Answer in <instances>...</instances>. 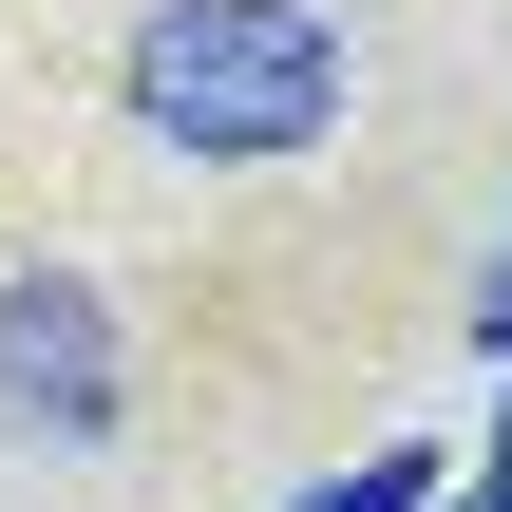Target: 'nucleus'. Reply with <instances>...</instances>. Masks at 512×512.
Segmentation results:
<instances>
[{
    "label": "nucleus",
    "mask_w": 512,
    "mask_h": 512,
    "mask_svg": "<svg viewBox=\"0 0 512 512\" xmlns=\"http://www.w3.org/2000/svg\"><path fill=\"white\" fill-rule=\"evenodd\" d=\"M114 95L190 171H285V152L342 133V19L323 0H152L133 57H114Z\"/></svg>",
    "instance_id": "obj_1"
},
{
    "label": "nucleus",
    "mask_w": 512,
    "mask_h": 512,
    "mask_svg": "<svg viewBox=\"0 0 512 512\" xmlns=\"http://www.w3.org/2000/svg\"><path fill=\"white\" fill-rule=\"evenodd\" d=\"M285 512H437V456H342L323 494H285Z\"/></svg>",
    "instance_id": "obj_3"
},
{
    "label": "nucleus",
    "mask_w": 512,
    "mask_h": 512,
    "mask_svg": "<svg viewBox=\"0 0 512 512\" xmlns=\"http://www.w3.org/2000/svg\"><path fill=\"white\" fill-rule=\"evenodd\" d=\"M475 361H512V247H494V304H475Z\"/></svg>",
    "instance_id": "obj_4"
},
{
    "label": "nucleus",
    "mask_w": 512,
    "mask_h": 512,
    "mask_svg": "<svg viewBox=\"0 0 512 512\" xmlns=\"http://www.w3.org/2000/svg\"><path fill=\"white\" fill-rule=\"evenodd\" d=\"M437 512H512V418H494V475H475V494H437Z\"/></svg>",
    "instance_id": "obj_5"
},
{
    "label": "nucleus",
    "mask_w": 512,
    "mask_h": 512,
    "mask_svg": "<svg viewBox=\"0 0 512 512\" xmlns=\"http://www.w3.org/2000/svg\"><path fill=\"white\" fill-rule=\"evenodd\" d=\"M0 418L38 456H95L114 437V304L76 266H0Z\"/></svg>",
    "instance_id": "obj_2"
}]
</instances>
